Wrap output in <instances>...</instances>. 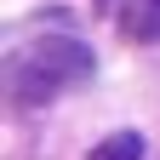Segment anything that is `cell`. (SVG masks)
I'll return each instance as SVG.
<instances>
[{"mask_svg": "<svg viewBox=\"0 0 160 160\" xmlns=\"http://www.w3.org/2000/svg\"><path fill=\"white\" fill-rule=\"evenodd\" d=\"M92 52L86 40L74 34H34V40H17L6 52V92L17 109H34V103H52V97L74 92L80 80H92Z\"/></svg>", "mask_w": 160, "mask_h": 160, "instance_id": "1", "label": "cell"}, {"mask_svg": "<svg viewBox=\"0 0 160 160\" xmlns=\"http://www.w3.org/2000/svg\"><path fill=\"white\" fill-rule=\"evenodd\" d=\"M92 160H143V137L137 132H114L103 149H92Z\"/></svg>", "mask_w": 160, "mask_h": 160, "instance_id": "3", "label": "cell"}, {"mask_svg": "<svg viewBox=\"0 0 160 160\" xmlns=\"http://www.w3.org/2000/svg\"><path fill=\"white\" fill-rule=\"evenodd\" d=\"M114 23H120V34H132V40H160V0H120Z\"/></svg>", "mask_w": 160, "mask_h": 160, "instance_id": "2", "label": "cell"}]
</instances>
